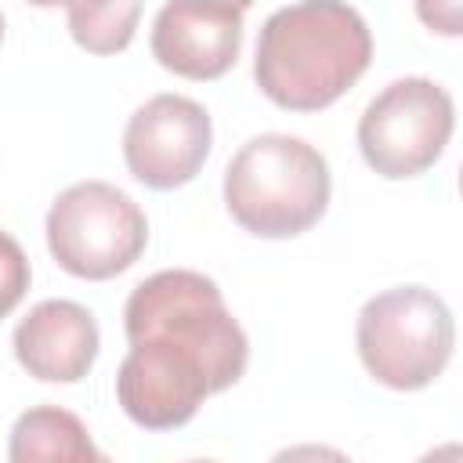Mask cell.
I'll use <instances>...</instances> for the list:
<instances>
[{"label":"cell","instance_id":"cell-6","mask_svg":"<svg viewBox=\"0 0 463 463\" xmlns=\"http://www.w3.org/2000/svg\"><path fill=\"white\" fill-rule=\"evenodd\" d=\"M456 109L445 87L427 76L387 83L358 119V148L365 163L391 181L416 177L434 166L452 137Z\"/></svg>","mask_w":463,"mask_h":463},{"label":"cell","instance_id":"cell-4","mask_svg":"<svg viewBox=\"0 0 463 463\" xmlns=\"http://www.w3.org/2000/svg\"><path fill=\"white\" fill-rule=\"evenodd\" d=\"M365 373L391 391H420L452 358L456 326L449 304L427 286H394L365 300L354 326Z\"/></svg>","mask_w":463,"mask_h":463},{"label":"cell","instance_id":"cell-7","mask_svg":"<svg viewBox=\"0 0 463 463\" xmlns=\"http://www.w3.org/2000/svg\"><path fill=\"white\" fill-rule=\"evenodd\" d=\"M213 394L206 362L170 340H130L116 373V398L123 412L145 430H174L188 423Z\"/></svg>","mask_w":463,"mask_h":463},{"label":"cell","instance_id":"cell-8","mask_svg":"<svg viewBox=\"0 0 463 463\" xmlns=\"http://www.w3.org/2000/svg\"><path fill=\"white\" fill-rule=\"evenodd\" d=\"M210 141L213 127L199 101L184 94H156L127 119L123 159L145 188L170 192L203 170Z\"/></svg>","mask_w":463,"mask_h":463},{"label":"cell","instance_id":"cell-3","mask_svg":"<svg viewBox=\"0 0 463 463\" xmlns=\"http://www.w3.org/2000/svg\"><path fill=\"white\" fill-rule=\"evenodd\" d=\"M127 340H170L195 351L206 369L213 394L232 387L250 362V340L242 326L224 307V297L213 279L170 268L137 282L123 307Z\"/></svg>","mask_w":463,"mask_h":463},{"label":"cell","instance_id":"cell-17","mask_svg":"<svg viewBox=\"0 0 463 463\" xmlns=\"http://www.w3.org/2000/svg\"><path fill=\"white\" fill-rule=\"evenodd\" d=\"M0 40H4V14H0Z\"/></svg>","mask_w":463,"mask_h":463},{"label":"cell","instance_id":"cell-9","mask_svg":"<svg viewBox=\"0 0 463 463\" xmlns=\"http://www.w3.org/2000/svg\"><path fill=\"white\" fill-rule=\"evenodd\" d=\"M242 47V11L224 0H166L152 25V58L184 80L224 76Z\"/></svg>","mask_w":463,"mask_h":463},{"label":"cell","instance_id":"cell-14","mask_svg":"<svg viewBox=\"0 0 463 463\" xmlns=\"http://www.w3.org/2000/svg\"><path fill=\"white\" fill-rule=\"evenodd\" d=\"M416 14L430 33H441V36L463 33V4L459 0H416Z\"/></svg>","mask_w":463,"mask_h":463},{"label":"cell","instance_id":"cell-1","mask_svg":"<svg viewBox=\"0 0 463 463\" xmlns=\"http://www.w3.org/2000/svg\"><path fill=\"white\" fill-rule=\"evenodd\" d=\"M373 61L365 18L344 0H297L268 14L257 36L253 80L289 112L333 105Z\"/></svg>","mask_w":463,"mask_h":463},{"label":"cell","instance_id":"cell-5","mask_svg":"<svg viewBox=\"0 0 463 463\" xmlns=\"http://www.w3.org/2000/svg\"><path fill=\"white\" fill-rule=\"evenodd\" d=\"M148 242L141 206L109 181H80L47 210V250L76 279H116Z\"/></svg>","mask_w":463,"mask_h":463},{"label":"cell","instance_id":"cell-12","mask_svg":"<svg viewBox=\"0 0 463 463\" xmlns=\"http://www.w3.org/2000/svg\"><path fill=\"white\" fill-rule=\"evenodd\" d=\"M69 33L90 54H116L134 40L141 0H65Z\"/></svg>","mask_w":463,"mask_h":463},{"label":"cell","instance_id":"cell-15","mask_svg":"<svg viewBox=\"0 0 463 463\" xmlns=\"http://www.w3.org/2000/svg\"><path fill=\"white\" fill-rule=\"evenodd\" d=\"M29 4H36V7H58V4H65V0H29Z\"/></svg>","mask_w":463,"mask_h":463},{"label":"cell","instance_id":"cell-2","mask_svg":"<svg viewBox=\"0 0 463 463\" xmlns=\"http://www.w3.org/2000/svg\"><path fill=\"white\" fill-rule=\"evenodd\" d=\"M326 156L289 134L250 137L224 170L228 213L260 239H293L329 206Z\"/></svg>","mask_w":463,"mask_h":463},{"label":"cell","instance_id":"cell-10","mask_svg":"<svg viewBox=\"0 0 463 463\" xmlns=\"http://www.w3.org/2000/svg\"><path fill=\"white\" fill-rule=\"evenodd\" d=\"M14 358L43 383H76L98 358V322L76 300H40L14 326Z\"/></svg>","mask_w":463,"mask_h":463},{"label":"cell","instance_id":"cell-13","mask_svg":"<svg viewBox=\"0 0 463 463\" xmlns=\"http://www.w3.org/2000/svg\"><path fill=\"white\" fill-rule=\"evenodd\" d=\"M29 279H33V271H29L25 250L18 246L14 235L0 232V318L11 315L22 304V297L29 289Z\"/></svg>","mask_w":463,"mask_h":463},{"label":"cell","instance_id":"cell-11","mask_svg":"<svg viewBox=\"0 0 463 463\" xmlns=\"http://www.w3.org/2000/svg\"><path fill=\"white\" fill-rule=\"evenodd\" d=\"M11 463H98L101 452L94 449L80 416L58 405H36L22 412L11 427L7 445Z\"/></svg>","mask_w":463,"mask_h":463},{"label":"cell","instance_id":"cell-16","mask_svg":"<svg viewBox=\"0 0 463 463\" xmlns=\"http://www.w3.org/2000/svg\"><path fill=\"white\" fill-rule=\"evenodd\" d=\"M224 4H232V7H239V11H246L253 0H224Z\"/></svg>","mask_w":463,"mask_h":463}]
</instances>
